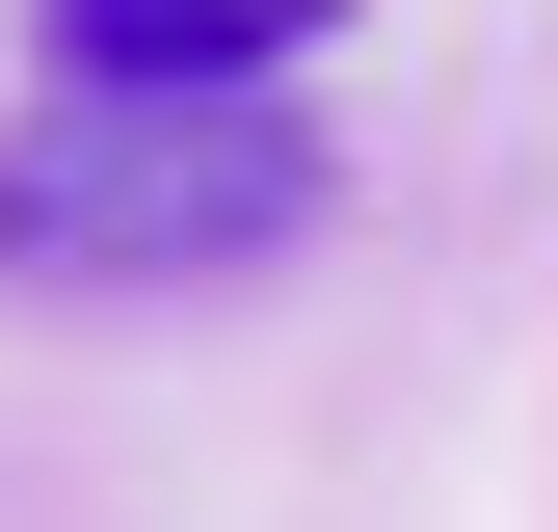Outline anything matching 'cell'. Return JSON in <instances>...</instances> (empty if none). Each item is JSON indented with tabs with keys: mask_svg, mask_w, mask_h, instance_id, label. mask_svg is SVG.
Wrapping results in <instances>:
<instances>
[{
	"mask_svg": "<svg viewBox=\"0 0 558 532\" xmlns=\"http://www.w3.org/2000/svg\"><path fill=\"white\" fill-rule=\"evenodd\" d=\"M319 240V133L293 107H133V81H53L0 133V266L27 293H214V266Z\"/></svg>",
	"mask_w": 558,
	"mask_h": 532,
	"instance_id": "obj_1",
	"label": "cell"
},
{
	"mask_svg": "<svg viewBox=\"0 0 558 532\" xmlns=\"http://www.w3.org/2000/svg\"><path fill=\"white\" fill-rule=\"evenodd\" d=\"M319 27H373V0H53V81H133V107H293Z\"/></svg>",
	"mask_w": 558,
	"mask_h": 532,
	"instance_id": "obj_2",
	"label": "cell"
}]
</instances>
